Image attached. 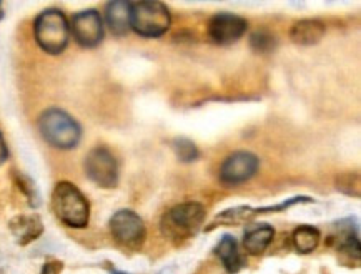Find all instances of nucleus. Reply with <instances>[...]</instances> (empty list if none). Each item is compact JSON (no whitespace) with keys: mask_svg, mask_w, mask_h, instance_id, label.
Listing matches in <instances>:
<instances>
[{"mask_svg":"<svg viewBox=\"0 0 361 274\" xmlns=\"http://www.w3.org/2000/svg\"><path fill=\"white\" fill-rule=\"evenodd\" d=\"M207 210L202 203L187 201L177 204L161 216L160 230L166 239L175 244L193 238L205 221Z\"/></svg>","mask_w":361,"mask_h":274,"instance_id":"obj_1","label":"nucleus"},{"mask_svg":"<svg viewBox=\"0 0 361 274\" xmlns=\"http://www.w3.org/2000/svg\"><path fill=\"white\" fill-rule=\"evenodd\" d=\"M52 210L66 226L85 228L90 220V204L80 189L71 181H60L52 193Z\"/></svg>","mask_w":361,"mask_h":274,"instance_id":"obj_2","label":"nucleus"},{"mask_svg":"<svg viewBox=\"0 0 361 274\" xmlns=\"http://www.w3.org/2000/svg\"><path fill=\"white\" fill-rule=\"evenodd\" d=\"M39 130L44 140L59 150H72L82 138V128L77 120L60 108L45 110L39 118Z\"/></svg>","mask_w":361,"mask_h":274,"instance_id":"obj_3","label":"nucleus"},{"mask_svg":"<svg viewBox=\"0 0 361 274\" xmlns=\"http://www.w3.org/2000/svg\"><path fill=\"white\" fill-rule=\"evenodd\" d=\"M34 35L39 47L50 55H59L67 49L71 25L59 8L44 11L34 22Z\"/></svg>","mask_w":361,"mask_h":274,"instance_id":"obj_4","label":"nucleus"},{"mask_svg":"<svg viewBox=\"0 0 361 274\" xmlns=\"http://www.w3.org/2000/svg\"><path fill=\"white\" fill-rule=\"evenodd\" d=\"M172 24V15L161 2H132L130 29L145 39L161 37Z\"/></svg>","mask_w":361,"mask_h":274,"instance_id":"obj_5","label":"nucleus"},{"mask_svg":"<svg viewBox=\"0 0 361 274\" xmlns=\"http://www.w3.org/2000/svg\"><path fill=\"white\" fill-rule=\"evenodd\" d=\"M110 233L125 249L138 251L145 243L147 230L143 220L132 210H118L110 218Z\"/></svg>","mask_w":361,"mask_h":274,"instance_id":"obj_6","label":"nucleus"},{"mask_svg":"<svg viewBox=\"0 0 361 274\" xmlns=\"http://www.w3.org/2000/svg\"><path fill=\"white\" fill-rule=\"evenodd\" d=\"M298 203H313V198L310 197H293L288 198L283 203L279 204H270V206H262V208H253V206H237L230 208V210H225L224 213L215 216V220L210 223V226H207V231L215 230L216 226H237V225H245V223H250L255 220L257 216L267 215V213H279L285 211L288 208L295 206Z\"/></svg>","mask_w":361,"mask_h":274,"instance_id":"obj_7","label":"nucleus"},{"mask_svg":"<svg viewBox=\"0 0 361 274\" xmlns=\"http://www.w3.org/2000/svg\"><path fill=\"white\" fill-rule=\"evenodd\" d=\"M85 173L100 188H115L118 183V163L107 147H95L85 156Z\"/></svg>","mask_w":361,"mask_h":274,"instance_id":"obj_8","label":"nucleus"},{"mask_svg":"<svg viewBox=\"0 0 361 274\" xmlns=\"http://www.w3.org/2000/svg\"><path fill=\"white\" fill-rule=\"evenodd\" d=\"M260 166V158L250 151H235L220 166L219 180L225 187H238L248 181Z\"/></svg>","mask_w":361,"mask_h":274,"instance_id":"obj_9","label":"nucleus"},{"mask_svg":"<svg viewBox=\"0 0 361 274\" xmlns=\"http://www.w3.org/2000/svg\"><path fill=\"white\" fill-rule=\"evenodd\" d=\"M68 25L73 39L83 49H94L104 39V22L100 13L94 8L75 13Z\"/></svg>","mask_w":361,"mask_h":274,"instance_id":"obj_10","label":"nucleus"},{"mask_svg":"<svg viewBox=\"0 0 361 274\" xmlns=\"http://www.w3.org/2000/svg\"><path fill=\"white\" fill-rule=\"evenodd\" d=\"M248 29L243 17L230 12H220L208 22V37L219 45H230L238 42Z\"/></svg>","mask_w":361,"mask_h":274,"instance_id":"obj_11","label":"nucleus"},{"mask_svg":"<svg viewBox=\"0 0 361 274\" xmlns=\"http://www.w3.org/2000/svg\"><path fill=\"white\" fill-rule=\"evenodd\" d=\"M8 228H11L13 238L20 246H25L32 243V241L39 239L42 233H44V223H42L40 216L35 215V213L12 218Z\"/></svg>","mask_w":361,"mask_h":274,"instance_id":"obj_12","label":"nucleus"},{"mask_svg":"<svg viewBox=\"0 0 361 274\" xmlns=\"http://www.w3.org/2000/svg\"><path fill=\"white\" fill-rule=\"evenodd\" d=\"M338 233L333 236L338 243V253L341 256H348L350 261L360 263V239L358 228L355 226L353 220H343L336 225Z\"/></svg>","mask_w":361,"mask_h":274,"instance_id":"obj_13","label":"nucleus"},{"mask_svg":"<svg viewBox=\"0 0 361 274\" xmlns=\"http://www.w3.org/2000/svg\"><path fill=\"white\" fill-rule=\"evenodd\" d=\"M326 32V25L318 18H305V20L296 22L290 30V39L296 45H317L323 39Z\"/></svg>","mask_w":361,"mask_h":274,"instance_id":"obj_14","label":"nucleus"},{"mask_svg":"<svg viewBox=\"0 0 361 274\" xmlns=\"http://www.w3.org/2000/svg\"><path fill=\"white\" fill-rule=\"evenodd\" d=\"M273 238H275V230H273V226L267 225V223L250 226L248 230L245 231V251H247L248 254H252V256H260V254L265 253L268 246L271 244Z\"/></svg>","mask_w":361,"mask_h":274,"instance_id":"obj_15","label":"nucleus"},{"mask_svg":"<svg viewBox=\"0 0 361 274\" xmlns=\"http://www.w3.org/2000/svg\"><path fill=\"white\" fill-rule=\"evenodd\" d=\"M214 251L216 256H219L221 264H224L226 273L235 274L245 266V259L238 249L237 239L231 235L221 236V239L219 241V244L215 246Z\"/></svg>","mask_w":361,"mask_h":274,"instance_id":"obj_16","label":"nucleus"},{"mask_svg":"<svg viewBox=\"0 0 361 274\" xmlns=\"http://www.w3.org/2000/svg\"><path fill=\"white\" fill-rule=\"evenodd\" d=\"M130 4L132 2H109L105 7L109 29L117 37H122L130 30Z\"/></svg>","mask_w":361,"mask_h":274,"instance_id":"obj_17","label":"nucleus"},{"mask_svg":"<svg viewBox=\"0 0 361 274\" xmlns=\"http://www.w3.org/2000/svg\"><path fill=\"white\" fill-rule=\"evenodd\" d=\"M322 235L320 230L310 225L298 226L291 235V241H293L295 249L302 254H310L320 244Z\"/></svg>","mask_w":361,"mask_h":274,"instance_id":"obj_18","label":"nucleus"},{"mask_svg":"<svg viewBox=\"0 0 361 274\" xmlns=\"http://www.w3.org/2000/svg\"><path fill=\"white\" fill-rule=\"evenodd\" d=\"M172 147L175 153H177L178 160L183 161V163H192V161L198 160V156H200V151H198L195 143L187 140V138H177L172 143Z\"/></svg>","mask_w":361,"mask_h":274,"instance_id":"obj_19","label":"nucleus"},{"mask_svg":"<svg viewBox=\"0 0 361 274\" xmlns=\"http://www.w3.org/2000/svg\"><path fill=\"white\" fill-rule=\"evenodd\" d=\"M13 180H16V185L18 187V189H20V192L25 194V198L29 199L30 206H37V204H39V193H37L35 185L32 183L29 176L22 173H13Z\"/></svg>","mask_w":361,"mask_h":274,"instance_id":"obj_20","label":"nucleus"},{"mask_svg":"<svg viewBox=\"0 0 361 274\" xmlns=\"http://www.w3.org/2000/svg\"><path fill=\"white\" fill-rule=\"evenodd\" d=\"M250 45H252L253 50L257 52H270V50L275 49L276 40L275 35L268 34L265 30L255 32V34L250 37Z\"/></svg>","mask_w":361,"mask_h":274,"instance_id":"obj_21","label":"nucleus"},{"mask_svg":"<svg viewBox=\"0 0 361 274\" xmlns=\"http://www.w3.org/2000/svg\"><path fill=\"white\" fill-rule=\"evenodd\" d=\"M336 188L340 192H343L350 197H360V176L358 173H346L341 175L340 178L336 180Z\"/></svg>","mask_w":361,"mask_h":274,"instance_id":"obj_22","label":"nucleus"},{"mask_svg":"<svg viewBox=\"0 0 361 274\" xmlns=\"http://www.w3.org/2000/svg\"><path fill=\"white\" fill-rule=\"evenodd\" d=\"M63 269V263L59 261V259H49L45 261L44 266H42L40 274H60Z\"/></svg>","mask_w":361,"mask_h":274,"instance_id":"obj_23","label":"nucleus"},{"mask_svg":"<svg viewBox=\"0 0 361 274\" xmlns=\"http://www.w3.org/2000/svg\"><path fill=\"white\" fill-rule=\"evenodd\" d=\"M7 158H8V148H7L6 140H4L2 133H0V165H2Z\"/></svg>","mask_w":361,"mask_h":274,"instance_id":"obj_24","label":"nucleus"},{"mask_svg":"<svg viewBox=\"0 0 361 274\" xmlns=\"http://www.w3.org/2000/svg\"><path fill=\"white\" fill-rule=\"evenodd\" d=\"M109 271H110V274H130V273H125V271H118V269H115L112 266H109Z\"/></svg>","mask_w":361,"mask_h":274,"instance_id":"obj_25","label":"nucleus"},{"mask_svg":"<svg viewBox=\"0 0 361 274\" xmlns=\"http://www.w3.org/2000/svg\"><path fill=\"white\" fill-rule=\"evenodd\" d=\"M4 17V11H2V4H0V18Z\"/></svg>","mask_w":361,"mask_h":274,"instance_id":"obj_26","label":"nucleus"}]
</instances>
